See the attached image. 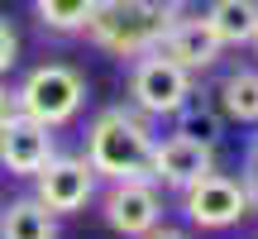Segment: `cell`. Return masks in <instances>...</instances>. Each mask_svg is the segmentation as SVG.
Masks as SVG:
<instances>
[{
  "label": "cell",
  "instance_id": "obj_1",
  "mask_svg": "<svg viewBox=\"0 0 258 239\" xmlns=\"http://www.w3.org/2000/svg\"><path fill=\"white\" fill-rule=\"evenodd\" d=\"M153 119L134 105H105L86 129V163L101 182H129L148 177L153 182Z\"/></svg>",
  "mask_w": 258,
  "mask_h": 239
},
{
  "label": "cell",
  "instance_id": "obj_2",
  "mask_svg": "<svg viewBox=\"0 0 258 239\" xmlns=\"http://www.w3.org/2000/svg\"><path fill=\"white\" fill-rule=\"evenodd\" d=\"M177 19H182V0H96L82 34L101 53L134 63L139 53L163 43V34Z\"/></svg>",
  "mask_w": 258,
  "mask_h": 239
},
{
  "label": "cell",
  "instance_id": "obj_3",
  "mask_svg": "<svg viewBox=\"0 0 258 239\" xmlns=\"http://www.w3.org/2000/svg\"><path fill=\"white\" fill-rule=\"evenodd\" d=\"M15 101L29 119H38L48 129H62L86 105V77L72 63H43L15 86Z\"/></svg>",
  "mask_w": 258,
  "mask_h": 239
},
{
  "label": "cell",
  "instance_id": "obj_4",
  "mask_svg": "<svg viewBox=\"0 0 258 239\" xmlns=\"http://www.w3.org/2000/svg\"><path fill=\"white\" fill-rule=\"evenodd\" d=\"M191 91H196V86H191V72L177 67L172 57H163L158 48H148V53H139L134 63H129V105L144 110L148 119L177 115Z\"/></svg>",
  "mask_w": 258,
  "mask_h": 239
},
{
  "label": "cell",
  "instance_id": "obj_5",
  "mask_svg": "<svg viewBox=\"0 0 258 239\" xmlns=\"http://www.w3.org/2000/svg\"><path fill=\"white\" fill-rule=\"evenodd\" d=\"M101 177L91 172L82 153H53L43 163V172H34V201L48 206L53 215H77L96 201Z\"/></svg>",
  "mask_w": 258,
  "mask_h": 239
},
{
  "label": "cell",
  "instance_id": "obj_6",
  "mask_svg": "<svg viewBox=\"0 0 258 239\" xmlns=\"http://www.w3.org/2000/svg\"><path fill=\"white\" fill-rule=\"evenodd\" d=\"M249 211H253V201H249V192H244V182H234V177H225V172H206L182 192V215L196 230H230V225H239Z\"/></svg>",
  "mask_w": 258,
  "mask_h": 239
},
{
  "label": "cell",
  "instance_id": "obj_7",
  "mask_svg": "<svg viewBox=\"0 0 258 239\" xmlns=\"http://www.w3.org/2000/svg\"><path fill=\"white\" fill-rule=\"evenodd\" d=\"M101 215L115 234L124 239H144L148 230L163 225V192L148 177H129V182H105L101 196Z\"/></svg>",
  "mask_w": 258,
  "mask_h": 239
},
{
  "label": "cell",
  "instance_id": "obj_8",
  "mask_svg": "<svg viewBox=\"0 0 258 239\" xmlns=\"http://www.w3.org/2000/svg\"><path fill=\"white\" fill-rule=\"evenodd\" d=\"M53 153L57 148H53V129L48 125L29 119L24 110L0 119V167H5L10 177H29V182H34V172H43V163Z\"/></svg>",
  "mask_w": 258,
  "mask_h": 239
},
{
  "label": "cell",
  "instance_id": "obj_9",
  "mask_svg": "<svg viewBox=\"0 0 258 239\" xmlns=\"http://www.w3.org/2000/svg\"><path fill=\"white\" fill-rule=\"evenodd\" d=\"M206 172H215V144H201V139H186V134H167L153 144V182L158 187L186 192Z\"/></svg>",
  "mask_w": 258,
  "mask_h": 239
},
{
  "label": "cell",
  "instance_id": "obj_10",
  "mask_svg": "<svg viewBox=\"0 0 258 239\" xmlns=\"http://www.w3.org/2000/svg\"><path fill=\"white\" fill-rule=\"evenodd\" d=\"M158 53L172 57L177 67H186V72H206V67H215V57H220V38H215V29L201 19H177L172 29L163 34V43H158Z\"/></svg>",
  "mask_w": 258,
  "mask_h": 239
},
{
  "label": "cell",
  "instance_id": "obj_11",
  "mask_svg": "<svg viewBox=\"0 0 258 239\" xmlns=\"http://www.w3.org/2000/svg\"><path fill=\"white\" fill-rule=\"evenodd\" d=\"M0 239H57V215L34 196H15L0 206Z\"/></svg>",
  "mask_w": 258,
  "mask_h": 239
},
{
  "label": "cell",
  "instance_id": "obj_12",
  "mask_svg": "<svg viewBox=\"0 0 258 239\" xmlns=\"http://www.w3.org/2000/svg\"><path fill=\"white\" fill-rule=\"evenodd\" d=\"M206 24L215 29L220 48H244L258 34V0H215L206 10Z\"/></svg>",
  "mask_w": 258,
  "mask_h": 239
},
{
  "label": "cell",
  "instance_id": "obj_13",
  "mask_svg": "<svg viewBox=\"0 0 258 239\" xmlns=\"http://www.w3.org/2000/svg\"><path fill=\"white\" fill-rule=\"evenodd\" d=\"M215 105H220V115L234 119V125H258V72L253 67L230 72L215 86Z\"/></svg>",
  "mask_w": 258,
  "mask_h": 239
},
{
  "label": "cell",
  "instance_id": "obj_14",
  "mask_svg": "<svg viewBox=\"0 0 258 239\" xmlns=\"http://www.w3.org/2000/svg\"><path fill=\"white\" fill-rule=\"evenodd\" d=\"M172 119H177V129H172V134L201 139V144H220V134H225V115H220V105L196 101V91L186 96V105H182V110H177Z\"/></svg>",
  "mask_w": 258,
  "mask_h": 239
},
{
  "label": "cell",
  "instance_id": "obj_15",
  "mask_svg": "<svg viewBox=\"0 0 258 239\" xmlns=\"http://www.w3.org/2000/svg\"><path fill=\"white\" fill-rule=\"evenodd\" d=\"M96 0H34V15L48 34H82Z\"/></svg>",
  "mask_w": 258,
  "mask_h": 239
},
{
  "label": "cell",
  "instance_id": "obj_16",
  "mask_svg": "<svg viewBox=\"0 0 258 239\" xmlns=\"http://www.w3.org/2000/svg\"><path fill=\"white\" fill-rule=\"evenodd\" d=\"M15 63H19V34H15V24L0 15V77H5Z\"/></svg>",
  "mask_w": 258,
  "mask_h": 239
},
{
  "label": "cell",
  "instance_id": "obj_17",
  "mask_svg": "<svg viewBox=\"0 0 258 239\" xmlns=\"http://www.w3.org/2000/svg\"><path fill=\"white\" fill-rule=\"evenodd\" d=\"M244 192H249V201L258 206V139L249 144V158H244Z\"/></svg>",
  "mask_w": 258,
  "mask_h": 239
},
{
  "label": "cell",
  "instance_id": "obj_18",
  "mask_svg": "<svg viewBox=\"0 0 258 239\" xmlns=\"http://www.w3.org/2000/svg\"><path fill=\"white\" fill-rule=\"evenodd\" d=\"M19 110V101H15V86H5V77H0V119L5 115H15Z\"/></svg>",
  "mask_w": 258,
  "mask_h": 239
},
{
  "label": "cell",
  "instance_id": "obj_19",
  "mask_svg": "<svg viewBox=\"0 0 258 239\" xmlns=\"http://www.w3.org/2000/svg\"><path fill=\"white\" fill-rule=\"evenodd\" d=\"M144 239H191L186 230H172V225H158V230H148Z\"/></svg>",
  "mask_w": 258,
  "mask_h": 239
},
{
  "label": "cell",
  "instance_id": "obj_20",
  "mask_svg": "<svg viewBox=\"0 0 258 239\" xmlns=\"http://www.w3.org/2000/svg\"><path fill=\"white\" fill-rule=\"evenodd\" d=\"M0 206H5V192H0Z\"/></svg>",
  "mask_w": 258,
  "mask_h": 239
},
{
  "label": "cell",
  "instance_id": "obj_21",
  "mask_svg": "<svg viewBox=\"0 0 258 239\" xmlns=\"http://www.w3.org/2000/svg\"><path fill=\"white\" fill-rule=\"evenodd\" d=\"M253 48H258V34H253Z\"/></svg>",
  "mask_w": 258,
  "mask_h": 239
}]
</instances>
